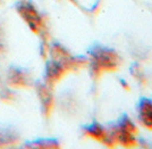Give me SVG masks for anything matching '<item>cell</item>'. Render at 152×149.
Returning <instances> with one entry per match:
<instances>
[{"label":"cell","mask_w":152,"mask_h":149,"mask_svg":"<svg viewBox=\"0 0 152 149\" xmlns=\"http://www.w3.org/2000/svg\"><path fill=\"white\" fill-rule=\"evenodd\" d=\"M90 70L93 76H98L103 71H113L121 64V57L113 48L95 43L89 48Z\"/></svg>","instance_id":"6da1fadb"},{"label":"cell","mask_w":152,"mask_h":149,"mask_svg":"<svg viewBox=\"0 0 152 149\" xmlns=\"http://www.w3.org/2000/svg\"><path fill=\"white\" fill-rule=\"evenodd\" d=\"M17 12L20 15V17L25 21V23L28 25L34 33H41L45 31V23L41 17L40 13L35 6L30 0H20L16 5Z\"/></svg>","instance_id":"7a4b0ae2"},{"label":"cell","mask_w":152,"mask_h":149,"mask_svg":"<svg viewBox=\"0 0 152 149\" xmlns=\"http://www.w3.org/2000/svg\"><path fill=\"white\" fill-rule=\"evenodd\" d=\"M50 56L51 59H53L55 62H57L58 64H60L67 71L70 68H75L80 67L81 65L86 63V59L84 57H74L69 54V51L63 47L60 43H52L50 47Z\"/></svg>","instance_id":"3957f363"},{"label":"cell","mask_w":152,"mask_h":149,"mask_svg":"<svg viewBox=\"0 0 152 149\" xmlns=\"http://www.w3.org/2000/svg\"><path fill=\"white\" fill-rule=\"evenodd\" d=\"M139 122L145 129L152 131V99L148 97H141L136 105Z\"/></svg>","instance_id":"277c9868"},{"label":"cell","mask_w":152,"mask_h":149,"mask_svg":"<svg viewBox=\"0 0 152 149\" xmlns=\"http://www.w3.org/2000/svg\"><path fill=\"white\" fill-rule=\"evenodd\" d=\"M66 70L60 64L55 62L53 59H50L47 62L45 65V83L52 88L61 79L65 74Z\"/></svg>","instance_id":"5b68a950"},{"label":"cell","mask_w":152,"mask_h":149,"mask_svg":"<svg viewBox=\"0 0 152 149\" xmlns=\"http://www.w3.org/2000/svg\"><path fill=\"white\" fill-rule=\"evenodd\" d=\"M37 91H38L39 99L41 101V107H42L43 114L49 115L52 109V106H53V97L51 93V88L45 83L39 82L37 84Z\"/></svg>","instance_id":"8992f818"},{"label":"cell","mask_w":152,"mask_h":149,"mask_svg":"<svg viewBox=\"0 0 152 149\" xmlns=\"http://www.w3.org/2000/svg\"><path fill=\"white\" fill-rule=\"evenodd\" d=\"M8 82L16 87H26L30 84L31 78L25 71L17 67H12L8 71Z\"/></svg>","instance_id":"52a82bcc"},{"label":"cell","mask_w":152,"mask_h":149,"mask_svg":"<svg viewBox=\"0 0 152 149\" xmlns=\"http://www.w3.org/2000/svg\"><path fill=\"white\" fill-rule=\"evenodd\" d=\"M83 129H84V132L91 138H93L95 140H99V141H102V142L106 141L107 131H106L103 125L98 123L96 121H93L92 123L84 125Z\"/></svg>","instance_id":"ba28073f"},{"label":"cell","mask_w":152,"mask_h":149,"mask_svg":"<svg viewBox=\"0 0 152 149\" xmlns=\"http://www.w3.org/2000/svg\"><path fill=\"white\" fill-rule=\"evenodd\" d=\"M33 146L41 147V148H55V147H59V143L55 139H39L38 141L33 142Z\"/></svg>","instance_id":"9c48e42d"},{"label":"cell","mask_w":152,"mask_h":149,"mask_svg":"<svg viewBox=\"0 0 152 149\" xmlns=\"http://www.w3.org/2000/svg\"><path fill=\"white\" fill-rule=\"evenodd\" d=\"M129 71L132 72L134 78H136V79L143 78V74H142V71H141V66H140L137 63H134V64L132 65V67L129 68Z\"/></svg>","instance_id":"30bf717a"},{"label":"cell","mask_w":152,"mask_h":149,"mask_svg":"<svg viewBox=\"0 0 152 149\" xmlns=\"http://www.w3.org/2000/svg\"><path fill=\"white\" fill-rule=\"evenodd\" d=\"M5 51H6V47H5V39H4V33H2V30L0 29V58L4 56Z\"/></svg>","instance_id":"8fae6325"}]
</instances>
